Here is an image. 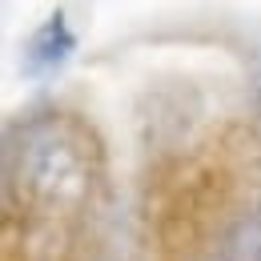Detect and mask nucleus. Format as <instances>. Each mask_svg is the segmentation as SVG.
<instances>
[{
  "instance_id": "obj_2",
  "label": "nucleus",
  "mask_w": 261,
  "mask_h": 261,
  "mask_svg": "<svg viewBox=\"0 0 261 261\" xmlns=\"http://www.w3.org/2000/svg\"><path fill=\"white\" fill-rule=\"evenodd\" d=\"M72 48H76V36L68 33L65 16H61V12H53V16H48V20L33 33L29 48H24V72H29V76L57 72V68L72 57Z\"/></svg>"
},
{
  "instance_id": "obj_1",
  "label": "nucleus",
  "mask_w": 261,
  "mask_h": 261,
  "mask_svg": "<svg viewBox=\"0 0 261 261\" xmlns=\"http://www.w3.org/2000/svg\"><path fill=\"white\" fill-rule=\"evenodd\" d=\"M93 181H97L93 153L81 141V133L65 121L29 125L8 161V189L44 217L85 209Z\"/></svg>"
},
{
  "instance_id": "obj_3",
  "label": "nucleus",
  "mask_w": 261,
  "mask_h": 261,
  "mask_svg": "<svg viewBox=\"0 0 261 261\" xmlns=\"http://www.w3.org/2000/svg\"><path fill=\"white\" fill-rule=\"evenodd\" d=\"M245 261H261V225L253 229V237H249V249H245Z\"/></svg>"
}]
</instances>
